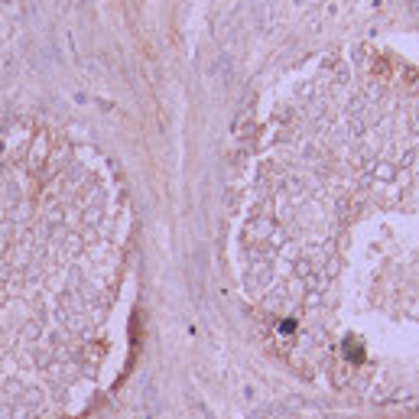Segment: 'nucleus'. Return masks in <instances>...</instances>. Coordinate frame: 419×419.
<instances>
[]
</instances>
